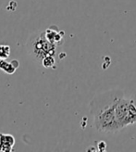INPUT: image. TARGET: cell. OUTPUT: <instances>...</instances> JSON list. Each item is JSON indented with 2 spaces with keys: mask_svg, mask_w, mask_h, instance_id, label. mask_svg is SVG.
<instances>
[{
  "mask_svg": "<svg viewBox=\"0 0 136 152\" xmlns=\"http://www.w3.org/2000/svg\"><path fill=\"white\" fill-rule=\"evenodd\" d=\"M122 96H124L122 91L114 89L98 94L92 99L90 111L98 131L115 133L120 130L116 118V106Z\"/></svg>",
  "mask_w": 136,
  "mask_h": 152,
  "instance_id": "cell-1",
  "label": "cell"
},
{
  "mask_svg": "<svg viewBox=\"0 0 136 152\" xmlns=\"http://www.w3.org/2000/svg\"><path fill=\"white\" fill-rule=\"evenodd\" d=\"M27 50L30 56L36 61L41 62L42 59L49 55L54 56L56 52V44L47 39L44 31L33 34L28 41Z\"/></svg>",
  "mask_w": 136,
  "mask_h": 152,
  "instance_id": "cell-2",
  "label": "cell"
},
{
  "mask_svg": "<svg viewBox=\"0 0 136 152\" xmlns=\"http://www.w3.org/2000/svg\"><path fill=\"white\" fill-rule=\"evenodd\" d=\"M116 118L120 130L136 123V106L132 98L122 96L116 106Z\"/></svg>",
  "mask_w": 136,
  "mask_h": 152,
  "instance_id": "cell-3",
  "label": "cell"
},
{
  "mask_svg": "<svg viewBox=\"0 0 136 152\" xmlns=\"http://www.w3.org/2000/svg\"><path fill=\"white\" fill-rule=\"evenodd\" d=\"M15 145V138L11 134L0 133V151L11 152Z\"/></svg>",
  "mask_w": 136,
  "mask_h": 152,
  "instance_id": "cell-4",
  "label": "cell"
},
{
  "mask_svg": "<svg viewBox=\"0 0 136 152\" xmlns=\"http://www.w3.org/2000/svg\"><path fill=\"white\" fill-rule=\"evenodd\" d=\"M20 63L17 59L7 61L6 59H0V70L7 74H13L19 68Z\"/></svg>",
  "mask_w": 136,
  "mask_h": 152,
  "instance_id": "cell-5",
  "label": "cell"
},
{
  "mask_svg": "<svg viewBox=\"0 0 136 152\" xmlns=\"http://www.w3.org/2000/svg\"><path fill=\"white\" fill-rule=\"evenodd\" d=\"M41 64H42V66L44 68H45V69H50V68H52L53 66L55 65V58H54V56L49 55V56L44 57L42 59Z\"/></svg>",
  "mask_w": 136,
  "mask_h": 152,
  "instance_id": "cell-6",
  "label": "cell"
},
{
  "mask_svg": "<svg viewBox=\"0 0 136 152\" xmlns=\"http://www.w3.org/2000/svg\"><path fill=\"white\" fill-rule=\"evenodd\" d=\"M10 55V47L7 45H0V59L9 58Z\"/></svg>",
  "mask_w": 136,
  "mask_h": 152,
  "instance_id": "cell-7",
  "label": "cell"
},
{
  "mask_svg": "<svg viewBox=\"0 0 136 152\" xmlns=\"http://www.w3.org/2000/svg\"><path fill=\"white\" fill-rule=\"evenodd\" d=\"M98 147V150H100V151H104L105 149V148H107V145H105V143L104 141H101L99 142V144L97 145Z\"/></svg>",
  "mask_w": 136,
  "mask_h": 152,
  "instance_id": "cell-8",
  "label": "cell"
}]
</instances>
